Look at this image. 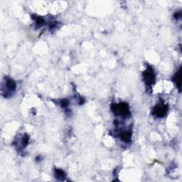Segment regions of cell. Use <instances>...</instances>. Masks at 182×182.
Here are the masks:
<instances>
[{"mask_svg": "<svg viewBox=\"0 0 182 182\" xmlns=\"http://www.w3.org/2000/svg\"><path fill=\"white\" fill-rule=\"evenodd\" d=\"M34 19H35V24H36V27H41L44 24L45 21H44V18H42V17H41V16L35 17Z\"/></svg>", "mask_w": 182, "mask_h": 182, "instance_id": "obj_8", "label": "cell"}, {"mask_svg": "<svg viewBox=\"0 0 182 182\" xmlns=\"http://www.w3.org/2000/svg\"><path fill=\"white\" fill-rule=\"evenodd\" d=\"M69 102L68 100L67 99H64L62 100L61 102H60V104H61V107H64V108H66V107H68V106L69 105Z\"/></svg>", "mask_w": 182, "mask_h": 182, "instance_id": "obj_9", "label": "cell"}, {"mask_svg": "<svg viewBox=\"0 0 182 182\" xmlns=\"http://www.w3.org/2000/svg\"><path fill=\"white\" fill-rule=\"evenodd\" d=\"M168 107L166 105H157L153 110V114L158 118H163L166 115Z\"/></svg>", "mask_w": 182, "mask_h": 182, "instance_id": "obj_3", "label": "cell"}, {"mask_svg": "<svg viewBox=\"0 0 182 182\" xmlns=\"http://www.w3.org/2000/svg\"><path fill=\"white\" fill-rule=\"evenodd\" d=\"M174 81L176 83L177 87L179 88V90H181V68H179L178 72L175 74L174 77Z\"/></svg>", "mask_w": 182, "mask_h": 182, "instance_id": "obj_6", "label": "cell"}, {"mask_svg": "<svg viewBox=\"0 0 182 182\" xmlns=\"http://www.w3.org/2000/svg\"><path fill=\"white\" fill-rule=\"evenodd\" d=\"M5 86L9 92H14L16 88V84L14 80L7 77L5 80Z\"/></svg>", "mask_w": 182, "mask_h": 182, "instance_id": "obj_4", "label": "cell"}, {"mask_svg": "<svg viewBox=\"0 0 182 182\" xmlns=\"http://www.w3.org/2000/svg\"><path fill=\"white\" fill-rule=\"evenodd\" d=\"M143 79L147 86H151L155 83V71L150 67H147L146 71L143 73Z\"/></svg>", "mask_w": 182, "mask_h": 182, "instance_id": "obj_2", "label": "cell"}, {"mask_svg": "<svg viewBox=\"0 0 182 182\" xmlns=\"http://www.w3.org/2000/svg\"><path fill=\"white\" fill-rule=\"evenodd\" d=\"M111 110L115 115L121 116L122 118H127L130 115V110H129V106L125 103L112 104Z\"/></svg>", "mask_w": 182, "mask_h": 182, "instance_id": "obj_1", "label": "cell"}, {"mask_svg": "<svg viewBox=\"0 0 182 182\" xmlns=\"http://www.w3.org/2000/svg\"><path fill=\"white\" fill-rule=\"evenodd\" d=\"M55 176L59 180H64L66 178V173L64 172V170L57 169L55 170Z\"/></svg>", "mask_w": 182, "mask_h": 182, "instance_id": "obj_7", "label": "cell"}, {"mask_svg": "<svg viewBox=\"0 0 182 182\" xmlns=\"http://www.w3.org/2000/svg\"><path fill=\"white\" fill-rule=\"evenodd\" d=\"M120 139L121 140L123 141L124 142L128 143L131 141V137H132V133L130 130H127L122 132L120 133Z\"/></svg>", "mask_w": 182, "mask_h": 182, "instance_id": "obj_5", "label": "cell"}]
</instances>
